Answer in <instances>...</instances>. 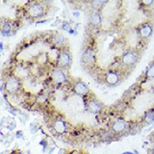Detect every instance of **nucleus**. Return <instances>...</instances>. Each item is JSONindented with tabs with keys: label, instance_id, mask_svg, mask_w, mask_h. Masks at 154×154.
I'll use <instances>...</instances> for the list:
<instances>
[{
	"label": "nucleus",
	"instance_id": "nucleus-4",
	"mask_svg": "<svg viewBox=\"0 0 154 154\" xmlns=\"http://www.w3.org/2000/svg\"><path fill=\"white\" fill-rule=\"evenodd\" d=\"M28 14L31 17H42L45 14V7L38 2H32L27 8Z\"/></svg>",
	"mask_w": 154,
	"mask_h": 154
},
{
	"label": "nucleus",
	"instance_id": "nucleus-3",
	"mask_svg": "<svg viewBox=\"0 0 154 154\" xmlns=\"http://www.w3.org/2000/svg\"><path fill=\"white\" fill-rule=\"evenodd\" d=\"M5 90L9 94H14L20 88V81L17 76H10L4 84Z\"/></svg>",
	"mask_w": 154,
	"mask_h": 154
},
{
	"label": "nucleus",
	"instance_id": "nucleus-1",
	"mask_svg": "<svg viewBox=\"0 0 154 154\" xmlns=\"http://www.w3.org/2000/svg\"><path fill=\"white\" fill-rule=\"evenodd\" d=\"M139 60V53L135 50H128L122 56L120 63L126 67H133Z\"/></svg>",
	"mask_w": 154,
	"mask_h": 154
},
{
	"label": "nucleus",
	"instance_id": "nucleus-14",
	"mask_svg": "<svg viewBox=\"0 0 154 154\" xmlns=\"http://www.w3.org/2000/svg\"><path fill=\"white\" fill-rule=\"evenodd\" d=\"M143 123H146V125H150L154 122V108L148 109L143 115Z\"/></svg>",
	"mask_w": 154,
	"mask_h": 154
},
{
	"label": "nucleus",
	"instance_id": "nucleus-21",
	"mask_svg": "<svg viewBox=\"0 0 154 154\" xmlns=\"http://www.w3.org/2000/svg\"><path fill=\"white\" fill-rule=\"evenodd\" d=\"M143 4L146 7H148V6H150V5H153L154 2H153V1H143Z\"/></svg>",
	"mask_w": 154,
	"mask_h": 154
},
{
	"label": "nucleus",
	"instance_id": "nucleus-18",
	"mask_svg": "<svg viewBox=\"0 0 154 154\" xmlns=\"http://www.w3.org/2000/svg\"><path fill=\"white\" fill-rule=\"evenodd\" d=\"M106 3H107V1H93L91 2V6L94 7V9H95V11H98Z\"/></svg>",
	"mask_w": 154,
	"mask_h": 154
},
{
	"label": "nucleus",
	"instance_id": "nucleus-12",
	"mask_svg": "<svg viewBox=\"0 0 154 154\" xmlns=\"http://www.w3.org/2000/svg\"><path fill=\"white\" fill-rule=\"evenodd\" d=\"M94 51L93 48H87L82 55V61L86 64H93L94 62Z\"/></svg>",
	"mask_w": 154,
	"mask_h": 154
},
{
	"label": "nucleus",
	"instance_id": "nucleus-26",
	"mask_svg": "<svg viewBox=\"0 0 154 154\" xmlns=\"http://www.w3.org/2000/svg\"><path fill=\"white\" fill-rule=\"evenodd\" d=\"M152 154H154V146H153V147H152Z\"/></svg>",
	"mask_w": 154,
	"mask_h": 154
},
{
	"label": "nucleus",
	"instance_id": "nucleus-16",
	"mask_svg": "<svg viewBox=\"0 0 154 154\" xmlns=\"http://www.w3.org/2000/svg\"><path fill=\"white\" fill-rule=\"evenodd\" d=\"M53 42L54 45H58V46H63L65 43V38L63 35H61L60 33H56L54 36H53Z\"/></svg>",
	"mask_w": 154,
	"mask_h": 154
},
{
	"label": "nucleus",
	"instance_id": "nucleus-20",
	"mask_svg": "<svg viewBox=\"0 0 154 154\" xmlns=\"http://www.w3.org/2000/svg\"><path fill=\"white\" fill-rule=\"evenodd\" d=\"M30 129H31V131H32V133H36L37 131H38V127L36 125V123H31L30 124Z\"/></svg>",
	"mask_w": 154,
	"mask_h": 154
},
{
	"label": "nucleus",
	"instance_id": "nucleus-25",
	"mask_svg": "<svg viewBox=\"0 0 154 154\" xmlns=\"http://www.w3.org/2000/svg\"><path fill=\"white\" fill-rule=\"evenodd\" d=\"M127 154H135L134 152H131V151H127Z\"/></svg>",
	"mask_w": 154,
	"mask_h": 154
},
{
	"label": "nucleus",
	"instance_id": "nucleus-24",
	"mask_svg": "<svg viewBox=\"0 0 154 154\" xmlns=\"http://www.w3.org/2000/svg\"><path fill=\"white\" fill-rule=\"evenodd\" d=\"M0 50H1V53H3V42L0 43Z\"/></svg>",
	"mask_w": 154,
	"mask_h": 154
},
{
	"label": "nucleus",
	"instance_id": "nucleus-8",
	"mask_svg": "<svg viewBox=\"0 0 154 154\" xmlns=\"http://www.w3.org/2000/svg\"><path fill=\"white\" fill-rule=\"evenodd\" d=\"M105 79H106V82H107V84L111 86H116L120 82V75L117 70L110 69L107 72V74H106Z\"/></svg>",
	"mask_w": 154,
	"mask_h": 154
},
{
	"label": "nucleus",
	"instance_id": "nucleus-10",
	"mask_svg": "<svg viewBox=\"0 0 154 154\" xmlns=\"http://www.w3.org/2000/svg\"><path fill=\"white\" fill-rule=\"evenodd\" d=\"M86 107L91 113H98L102 108V105L96 99H90L86 102Z\"/></svg>",
	"mask_w": 154,
	"mask_h": 154
},
{
	"label": "nucleus",
	"instance_id": "nucleus-5",
	"mask_svg": "<svg viewBox=\"0 0 154 154\" xmlns=\"http://www.w3.org/2000/svg\"><path fill=\"white\" fill-rule=\"evenodd\" d=\"M128 129H129V125L123 119H116L114 123L112 124V131L115 134H122L125 131H127Z\"/></svg>",
	"mask_w": 154,
	"mask_h": 154
},
{
	"label": "nucleus",
	"instance_id": "nucleus-9",
	"mask_svg": "<svg viewBox=\"0 0 154 154\" xmlns=\"http://www.w3.org/2000/svg\"><path fill=\"white\" fill-rule=\"evenodd\" d=\"M73 91L77 95L84 96L89 93V87L85 82L78 81L73 85Z\"/></svg>",
	"mask_w": 154,
	"mask_h": 154
},
{
	"label": "nucleus",
	"instance_id": "nucleus-11",
	"mask_svg": "<svg viewBox=\"0 0 154 154\" xmlns=\"http://www.w3.org/2000/svg\"><path fill=\"white\" fill-rule=\"evenodd\" d=\"M53 129L55 130V132L58 134H63L66 132V123L64 119H56L54 123H53Z\"/></svg>",
	"mask_w": 154,
	"mask_h": 154
},
{
	"label": "nucleus",
	"instance_id": "nucleus-13",
	"mask_svg": "<svg viewBox=\"0 0 154 154\" xmlns=\"http://www.w3.org/2000/svg\"><path fill=\"white\" fill-rule=\"evenodd\" d=\"M102 22V16L99 11H94L91 14L90 16V23L93 24L94 26H99Z\"/></svg>",
	"mask_w": 154,
	"mask_h": 154
},
{
	"label": "nucleus",
	"instance_id": "nucleus-7",
	"mask_svg": "<svg viewBox=\"0 0 154 154\" xmlns=\"http://www.w3.org/2000/svg\"><path fill=\"white\" fill-rule=\"evenodd\" d=\"M153 34V26L151 23H144L139 29V36L143 40H147Z\"/></svg>",
	"mask_w": 154,
	"mask_h": 154
},
{
	"label": "nucleus",
	"instance_id": "nucleus-22",
	"mask_svg": "<svg viewBox=\"0 0 154 154\" xmlns=\"http://www.w3.org/2000/svg\"><path fill=\"white\" fill-rule=\"evenodd\" d=\"M22 136H23V133H22L21 130H18V131L16 133V137H17V139H19V138L22 137Z\"/></svg>",
	"mask_w": 154,
	"mask_h": 154
},
{
	"label": "nucleus",
	"instance_id": "nucleus-19",
	"mask_svg": "<svg viewBox=\"0 0 154 154\" xmlns=\"http://www.w3.org/2000/svg\"><path fill=\"white\" fill-rule=\"evenodd\" d=\"M71 28V24L69 22V21H64L63 22V25H62V30H64V31H67L69 32Z\"/></svg>",
	"mask_w": 154,
	"mask_h": 154
},
{
	"label": "nucleus",
	"instance_id": "nucleus-2",
	"mask_svg": "<svg viewBox=\"0 0 154 154\" xmlns=\"http://www.w3.org/2000/svg\"><path fill=\"white\" fill-rule=\"evenodd\" d=\"M71 54L69 50H62L59 53V57H58L57 65L60 69H67L71 65Z\"/></svg>",
	"mask_w": 154,
	"mask_h": 154
},
{
	"label": "nucleus",
	"instance_id": "nucleus-15",
	"mask_svg": "<svg viewBox=\"0 0 154 154\" xmlns=\"http://www.w3.org/2000/svg\"><path fill=\"white\" fill-rule=\"evenodd\" d=\"M12 24L10 22H5L2 24V28H1V34L2 36L8 37L12 35Z\"/></svg>",
	"mask_w": 154,
	"mask_h": 154
},
{
	"label": "nucleus",
	"instance_id": "nucleus-6",
	"mask_svg": "<svg viewBox=\"0 0 154 154\" xmlns=\"http://www.w3.org/2000/svg\"><path fill=\"white\" fill-rule=\"evenodd\" d=\"M51 77L53 81L57 84H63L66 81V75L65 74L63 69H60V67H56V69H52Z\"/></svg>",
	"mask_w": 154,
	"mask_h": 154
},
{
	"label": "nucleus",
	"instance_id": "nucleus-17",
	"mask_svg": "<svg viewBox=\"0 0 154 154\" xmlns=\"http://www.w3.org/2000/svg\"><path fill=\"white\" fill-rule=\"evenodd\" d=\"M146 77H147V78H154V63H152L146 69Z\"/></svg>",
	"mask_w": 154,
	"mask_h": 154
},
{
	"label": "nucleus",
	"instance_id": "nucleus-27",
	"mask_svg": "<svg viewBox=\"0 0 154 154\" xmlns=\"http://www.w3.org/2000/svg\"><path fill=\"white\" fill-rule=\"evenodd\" d=\"M120 154H127V151H125V152H122V153H120Z\"/></svg>",
	"mask_w": 154,
	"mask_h": 154
},
{
	"label": "nucleus",
	"instance_id": "nucleus-23",
	"mask_svg": "<svg viewBox=\"0 0 154 154\" xmlns=\"http://www.w3.org/2000/svg\"><path fill=\"white\" fill-rule=\"evenodd\" d=\"M73 16L78 17L80 16V13H79V12H73Z\"/></svg>",
	"mask_w": 154,
	"mask_h": 154
}]
</instances>
